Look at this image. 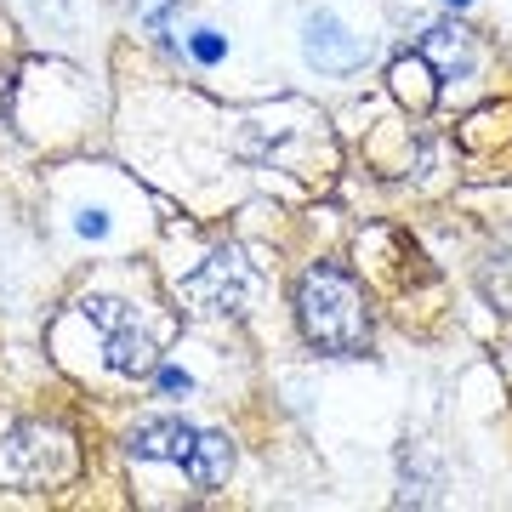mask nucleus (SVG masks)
Listing matches in <instances>:
<instances>
[{
  "label": "nucleus",
  "instance_id": "obj_1",
  "mask_svg": "<svg viewBox=\"0 0 512 512\" xmlns=\"http://www.w3.org/2000/svg\"><path fill=\"white\" fill-rule=\"evenodd\" d=\"M296 325H302V336L313 348L336 353V359H359L370 348L365 291L336 262H313L308 274L296 279Z\"/></svg>",
  "mask_w": 512,
  "mask_h": 512
},
{
  "label": "nucleus",
  "instance_id": "obj_2",
  "mask_svg": "<svg viewBox=\"0 0 512 512\" xmlns=\"http://www.w3.org/2000/svg\"><path fill=\"white\" fill-rule=\"evenodd\" d=\"M126 456L131 461H171L194 478V490H217L234 473V444L222 433H205L183 416H148L126 433Z\"/></svg>",
  "mask_w": 512,
  "mask_h": 512
},
{
  "label": "nucleus",
  "instance_id": "obj_3",
  "mask_svg": "<svg viewBox=\"0 0 512 512\" xmlns=\"http://www.w3.org/2000/svg\"><path fill=\"white\" fill-rule=\"evenodd\" d=\"M69 473H74L69 433L40 427V421H23L12 433H0V484H12V490H46V484H63Z\"/></svg>",
  "mask_w": 512,
  "mask_h": 512
},
{
  "label": "nucleus",
  "instance_id": "obj_4",
  "mask_svg": "<svg viewBox=\"0 0 512 512\" xmlns=\"http://www.w3.org/2000/svg\"><path fill=\"white\" fill-rule=\"evenodd\" d=\"M86 319L103 325V353H109L114 376H143V370H154V342L137 330V313H131L126 302L92 296V302H86Z\"/></svg>",
  "mask_w": 512,
  "mask_h": 512
},
{
  "label": "nucleus",
  "instance_id": "obj_5",
  "mask_svg": "<svg viewBox=\"0 0 512 512\" xmlns=\"http://www.w3.org/2000/svg\"><path fill=\"white\" fill-rule=\"evenodd\" d=\"M183 296L194 313H245L251 302V268L239 262V251H211L200 274L183 279Z\"/></svg>",
  "mask_w": 512,
  "mask_h": 512
},
{
  "label": "nucleus",
  "instance_id": "obj_6",
  "mask_svg": "<svg viewBox=\"0 0 512 512\" xmlns=\"http://www.w3.org/2000/svg\"><path fill=\"white\" fill-rule=\"evenodd\" d=\"M302 52H308V63L319 74H353V69H365L370 46L353 35L342 18H330V12H308V23H302Z\"/></svg>",
  "mask_w": 512,
  "mask_h": 512
},
{
  "label": "nucleus",
  "instance_id": "obj_7",
  "mask_svg": "<svg viewBox=\"0 0 512 512\" xmlns=\"http://www.w3.org/2000/svg\"><path fill=\"white\" fill-rule=\"evenodd\" d=\"M416 52L427 57V69L439 74V86H444V80H467V74H473V63H478L473 35H467V29H456V23H433V29H421Z\"/></svg>",
  "mask_w": 512,
  "mask_h": 512
},
{
  "label": "nucleus",
  "instance_id": "obj_8",
  "mask_svg": "<svg viewBox=\"0 0 512 512\" xmlns=\"http://www.w3.org/2000/svg\"><path fill=\"white\" fill-rule=\"evenodd\" d=\"M484 291L512 313V245H501V251L490 256V268H484Z\"/></svg>",
  "mask_w": 512,
  "mask_h": 512
},
{
  "label": "nucleus",
  "instance_id": "obj_9",
  "mask_svg": "<svg viewBox=\"0 0 512 512\" xmlns=\"http://www.w3.org/2000/svg\"><path fill=\"white\" fill-rule=\"evenodd\" d=\"M188 52L200 57V63H217V57H222V35H217V29H194Z\"/></svg>",
  "mask_w": 512,
  "mask_h": 512
},
{
  "label": "nucleus",
  "instance_id": "obj_10",
  "mask_svg": "<svg viewBox=\"0 0 512 512\" xmlns=\"http://www.w3.org/2000/svg\"><path fill=\"white\" fill-rule=\"evenodd\" d=\"M80 234L103 239V234H109V217H103V211H80Z\"/></svg>",
  "mask_w": 512,
  "mask_h": 512
},
{
  "label": "nucleus",
  "instance_id": "obj_11",
  "mask_svg": "<svg viewBox=\"0 0 512 512\" xmlns=\"http://www.w3.org/2000/svg\"><path fill=\"white\" fill-rule=\"evenodd\" d=\"M160 393H171V399H177V393H194V382H188L183 370H160Z\"/></svg>",
  "mask_w": 512,
  "mask_h": 512
},
{
  "label": "nucleus",
  "instance_id": "obj_12",
  "mask_svg": "<svg viewBox=\"0 0 512 512\" xmlns=\"http://www.w3.org/2000/svg\"><path fill=\"white\" fill-rule=\"evenodd\" d=\"M450 6H467V0H450Z\"/></svg>",
  "mask_w": 512,
  "mask_h": 512
}]
</instances>
